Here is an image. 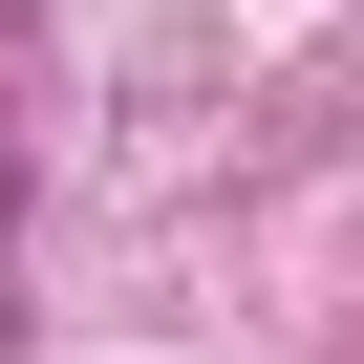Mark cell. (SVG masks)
Here are the masks:
<instances>
[{
  "label": "cell",
  "instance_id": "1",
  "mask_svg": "<svg viewBox=\"0 0 364 364\" xmlns=\"http://www.w3.org/2000/svg\"><path fill=\"white\" fill-rule=\"evenodd\" d=\"M0 364H22V129H0Z\"/></svg>",
  "mask_w": 364,
  "mask_h": 364
}]
</instances>
